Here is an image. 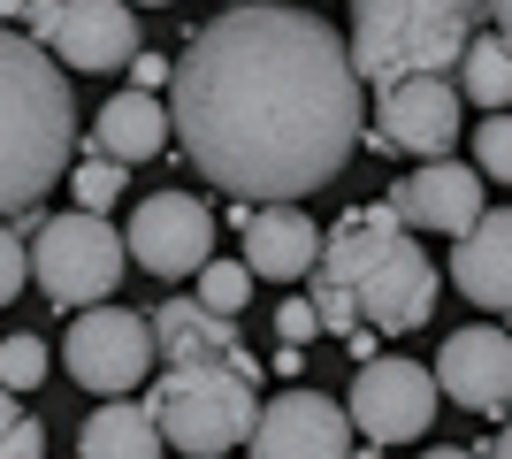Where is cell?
Wrapping results in <instances>:
<instances>
[{"label": "cell", "mask_w": 512, "mask_h": 459, "mask_svg": "<svg viewBox=\"0 0 512 459\" xmlns=\"http://www.w3.org/2000/svg\"><path fill=\"white\" fill-rule=\"evenodd\" d=\"M352 39L314 8H222L176 54V138L192 169L237 207H299L360 146Z\"/></svg>", "instance_id": "1"}, {"label": "cell", "mask_w": 512, "mask_h": 459, "mask_svg": "<svg viewBox=\"0 0 512 459\" xmlns=\"http://www.w3.org/2000/svg\"><path fill=\"white\" fill-rule=\"evenodd\" d=\"M314 314L329 337L352 345V360H375V337H413L436 314V261L406 230V215L375 199L329 230L314 268Z\"/></svg>", "instance_id": "2"}, {"label": "cell", "mask_w": 512, "mask_h": 459, "mask_svg": "<svg viewBox=\"0 0 512 459\" xmlns=\"http://www.w3.org/2000/svg\"><path fill=\"white\" fill-rule=\"evenodd\" d=\"M69 146H77L69 69L54 62L31 31H8V23H0V222L31 215V207L62 184Z\"/></svg>", "instance_id": "3"}, {"label": "cell", "mask_w": 512, "mask_h": 459, "mask_svg": "<svg viewBox=\"0 0 512 459\" xmlns=\"http://www.w3.org/2000/svg\"><path fill=\"white\" fill-rule=\"evenodd\" d=\"M482 8L459 0H360L352 8V69L360 85L390 92L413 77H451L467 62V46L482 39Z\"/></svg>", "instance_id": "4"}, {"label": "cell", "mask_w": 512, "mask_h": 459, "mask_svg": "<svg viewBox=\"0 0 512 459\" xmlns=\"http://www.w3.org/2000/svg\"><path fill=\"white\" fill-rule=\"evenodd\" d=\"M153 421L184 459H230L237 444H253L268 398H260V360H207V368H161L153 383Z\"/></svg>", "instance_id": "5"}, {"label": "cell", "mask_w": 512, "mask_h": 459, "mask_svg": "<svg viewBox=\"0 0 512 459\" xmlns=\"http://www.w3.org/2000/svg\"><path fill=\"white\" fill-rule=\"evenodd\" d=\"M123 261H130L123 230L107 215H77V207L39 222V238H31V284L62 306V314L107 306V291L123 284Z\"/></svg>", "instance_id": "6"}, {"label": "cell", "mask_w": 512, "mask_h": 459, "mask_svg": "<svg viewBox=\"0 0 512 459\" xmlns=\"http://www.w3.org/2000/svg\"><path fill=\"white\" fill-rule=\"evenodd\" d=\"M62 360H69V383H85L100 398H130L161 368V345H153V314H130V306H92L77 314L62 337Z\"/></svg>", "instance_id": "7"}, {"label": "cell", "mask_w": 512, "mask_h": 459, "mask_svg": "<svg viewBox=\"0 0 512 459\" xmlns=\"http://www.w3.org/2000/svg\"><path fill=\"white\" fill-rule=\"evenodd\" d=\"M23 31L77 77H107V69H130L146 54L138 16L115 8V0H46V8H23Z\"/></svg>", "instance_id": "8"}, {"label": "cell", "mask_w": 512, "mask_h": 459, "mask_svg": "<svg viewBox=\"0 0 512 459\" xmlns=\"http://www.w3.org/2000/svg\"><path fill=\"white\" fill-rule=\"evenodd\" d=\"M214 215H207V199L192 192H146L138 207H130V261L146 268V276H161V284H176V276H207L214 268Z\"/></svg>", "instance_id": "9"}, {"label": "cell", "mask_w": 512, "mask_h": 459, "mask_svg": "<svg viewBox=\"0 0 512 459\" xmlns=\"http://www.w3.org/2000/svg\"><path fill=\"white\" fill-rule=\"evenodd\" d=\"M436 368H421V360H367L360 375H352V398H344V414H352V429H360L367 444H413L436 421Z\"/></svg>", "instance_id": "10"}, {"label": "cell", "mask_w": 512, "mask_h": 459, "mask_svg": "<svg viewBox=\"0 0 512 459\" xmlns=\"http://www.w3.org/2000/svg\"><path fill=\"white\" fill-rule=\"evenodd\" d=\"M375 146H398L413 161H451L459 146V123H467V100H459V77H413V85L375 92Z\"/></svg>", "instance_id": "11"}, {"label": "cell", "mask_w": 512, "mask_h": 459, "mask_svg": "<svg viewBox=\"0 0 512 459\" xmlns=\"http://www.w3.org/2000/svg\"><path fill=\"white\" fill-rule=\"evenodd\" d=\"M253 459H352V414L337 398L291 383L268 398V414L253 429Z\"/></svg>", "instance_id": "12"}, {"label": "cell", "mask_w": 512, "mask_h": 459, "mask_svg": "<svg viewBox=\"0 0 512 459\" xmlns=\"http://www.w3.org/2000/svg\"><path fill=\"white\" fill-rule=\"evenodd\" d=\"M436 391L467 414H512V337L497 322L451 329L436 352Z\"/></svg>", "instance_id": "13"}, {"label": "cell", "mask_w": 512, "mask_h": 459, "mask_svg": "<svg viewBox=\"0 0 512 459\" xmlns=\"http://www.w3.org/2000/svg\"><path fill=\"white\" fill-rule=\"evenodd\" d=\"M390 207L406 215V230H421V238H474L482 230V169H467V161H421L413 176H398V192H390Z\"/></svg>", "instance_id": "14"}, {"label": "cell", "mask_w": 512, "mask_h": 459, "mask_svg": "<svg viewBox=\"0 0 512 459\" xmlns=\"http://www.w3.org/2000/svg\"><path fill=\"white\" fill-rule=\"evenodd\" d=\"M237 238H245V268L268 284H299L306 268H321L329 230H314L306 207H237Z\"/></svg>", "instance_id": "15"}, {"label": "cell", "mask_w": 512, "mask_h": 459, "mask_svg": "<svg viewBox=\"0 0 512 459\" xmlns=\"http://www.w3.org/2000/svg\"><path fill=\"white\" fill-rule=\"evenodd\" d=\"M451 284H459V299H474L482 314H497V322L512 314V207L482 215L474 238L451 245Z\"/></svg>", "instance_id": "16"}, {"label": "cell", "mask_w": 512, "mask_h": 459, "mask_svg": "<svg viewBox=\"0 0 512 459\" xmlns=\"http://www.w3.org/2000/svg\"><path fill=\"white\" fill-rule=\"evenodd\" d=\"M176 138V115L169 100H153V92H115L100 115H92V153L100 161H153V153Z\"/></svg>", "instance_id": "17"}, {"label": "cell", "mask_w": 512, "mask_h": 459, "mask_svg": "<svg viewBox=\"0 0 512 459\" xmlns=\"http://www.w3.org/2000/svg\"><path fill=\"white\" fill-rule=\"evenodd\" d=\"M153 345H161V368H207V360H237V322H222L214 306L199 299H161L153 306Z\"/></svg>", "instance_id": "18"}, {"label": "cell", "mask_w": 512, "mask_h": 459, "mask_svg": "<svg viewBox=\"0 0 512 459\" xmlns=\"http://www.w3.org/2000/svg\"><path fill=\"white\" fill-rule=\"evenodd\" d=\"M161 421L146 398H107L100 414L77 429V459H161Z\"/></svg>", "instance_id": "19"}, {"label": "cell", "mask_w": 512, "mask_h": 459, "mask_svg": "<svg viewBox=\"0 0 512 459\" xmlns=\"http://www.w3.org/2000/svg\"><path fill=\"white\" fill-rule=\"evenodd\" d=\"M459 100L482 108V115L512 108V46L497 39V31H482V39L467 46V62H459Z\"/></svg>", "instance_id": "20"}, {"label": "cell", "mask_w": 512, "mask_h": 459, "mask_svg": "<svg viewBox=\"0 0 512 459\" xmlns=\"http://www.w3.org/2000/svg\"><path fill=\"white\" fill-rule=\"evenodd\" d=\"M46 375H54V352H46V337H31V329H8V337H0V391H39Z\"/></svg>", "instance_id": "21"}, {"label": "cell", "mask_w": 512, "mask_h": 459, "mask_svg": "<svg viewBox=\"0 0 512 459\" xmlns=\"http://www.w3.org/2000/svg\"><path fill=\"white\" fill-rule=\"evenodd\" d=\"M199 306H214L222 322H237V314L253 306V268L245 261H214L207 276H199Z\"/></svg>", "instance_id": "22"}, {"label": "cell", "mask_w": 512, "mask_h": 459, "mask_svg": "<svg viewBox=\"0 0 512 459\" xmlns=\"http://www.w3.org/2000/svg\"><path fill=\"white\" fill-rule=\"evenodd\" d=\"M69 192H77V215H107V207H115V192H123V169H115V161H100V153H85V161L69 169Z\"/></svg>", "instance_id": "23"}, {"label": "cell", "mask_w": 512, "mask_h": 459, "mask_svg": "<svg viewBox=\"0 0 512 459\" xmlns=\"http://www.w3.org/2000/svg\"><path fill=\"white\" fill-rule=\"evenodd\" d=\"M474 169L512 184V115H482L474 123Z\"/></svg>", "instance_id": "24"}, {"label": "cell", "mask_w": 512, "mask_h": 459, "mask_svg": "<svg viewBox=\"0 0 512 459\" xmlns=\"http://www.w3.org/2000/svg\"><path fill=\"white\" fill-rule=\"evenodd\" d=\"M23 276H31V245H23L16 230L0 222V306H8V299L23 291Z\"/></svg>", "instance_id": "25"}, {"label": "cell", "mask_w": 512, "mask_h": 459, "mask_svg": "<svg viewBox=\"0 0 512 459\" xmlns=\"http://www.w3.org/2000/svg\"><path fill=\"white\" fill-rule=\"evenodd\" d=\"M276 337H283V345H306V337H321L314 299H283V306H276Z\"/></svg>", "instance_id": "26"}, {"label": "cell", "mask_w": 512, "mask_h": 459, "mask_svg": "<svg viewBox=\"0 0 512 459\" xmlns=\"http://www.w3.org/2000/svg\"><path fill=\"white\" fill-rule=\"evenodd\" d=\"M130 92H153V100L176 92V62L169 54H138V62H130Z\"/></svg>", "instance_id": "27"}, {"label": "cell", "mask_w": 512, "mask_h": 459, "mask_svg": "<svg viewBox=\"0 0 512 459\" xmlns=\"http://www.w3.org/2000/svg\"><path fill=\"white\" fill-rule=\"evenodd\" d=\"M0 459H46V429L23 414V421H16V437H0Z\"/></svg>", "instance_id": "28"}, {"label": "cell", "mask_w": 512, "mask_h": 459, "mask_svg": "<svg viewBox=\"0 0 512 459\" xmlns=\"http://www.w3.org/2000/svg\"><path fill=\"white\" fill-rule=\"evenodd\" d=\"M16 421H23L16 414V391H0V437H16Z\"/></svg>", "instance_id": "29"}, {"label": "cell", "mask_w": 512, "mask_h": 459, "mask_svg": "<svg viewBox=\"0 0 512 459\" xmlns=\"http://www.w3.org/2000/svg\"><path fill=\"white\" fill-rule=\"evenodd\" d=\"M490 31H497V39L512 46V0H505V8H490Z\"/></svg>", "instance_id": "30"}, {"label": "cell", "mask_w": 512, "mask_h": 459, "mask_svg": "<svg viewBox=\"0 0 512 459\" xmlns=\"http://www.w3.org/2000/svg\"><path fill=\"white\" fill-rule=\"evenodd\" d=\"M482 459H512V421H505V429H497V444H490V452H482Z\"/></svg>", "instance_id": "31"}, {"label": "cell", "mask_w": 512, "mask_h": 459, "mask_svg": "<svg viewBox=\"0 0 512 459\" xmlns=\"http://www.w3.org/2000/svg\"><path fill=\"white\" fill-rule=\"evenodd\" d=\"M421 459H482V452H459V444H436V452H421Z\"/></svg>", "instance_id": "32"}, {"label": "cell", "mask_w": 512, "mask_h": 459, "mask_svg": "<svg viewBox=\"0 0 512 459\" xmlns=\"http://www.w3.org/2000/svg\"><path fill=\"white\" fill-rule=\"evenodd\" d=\"M352 459H383V444H360V452H352Z\"/></svg>", "instance_id": "33"}]
</instances>
